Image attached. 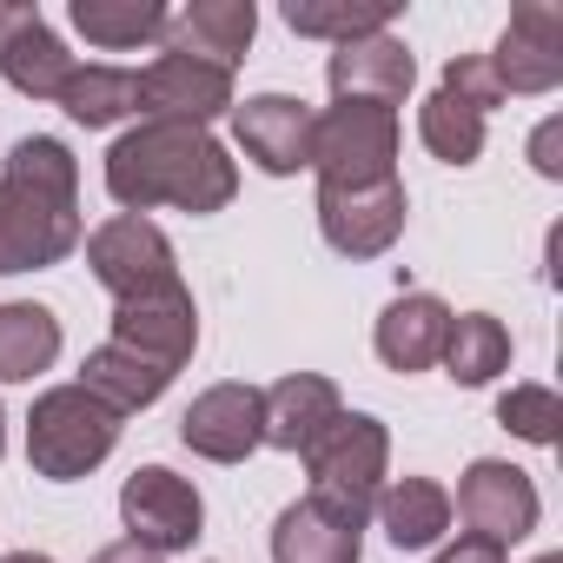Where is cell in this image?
<instances>
[{"label":"cell","instance_id":"19","mask_svg":"<svg viewBox=\"0 0 563 563\" xmlns=\"http://www.w3.org/2000/svg\"><path fill=\"white\" fill-rule=\"evenodd\" d=\"M252 34H258L252 0H192L166 21V54H192V60L239 74V60L252 54Z\"/></svg>","mask_w":563,"mask_h":563},{"label":"cell","instance_id":"13","mask_svg":"<svg viewBox=\"0 0 563 563\" xmlns=\"http://www.w3.org/2000/svg\"><path fill=\"white\" fill-rule=\"evenodd\" d=\"M80 60L67 54V41L47 27L41 8H27V0H0V80H8L14 93L27 100H60L67 74Z\"/></svg>","mask_w":563,"mask_h":563},{"label":"cell","instance_id":"8","mask_svg":"<svg viewBox=\"0 0 563 563\" xmlns=\"http://www.w3.org/2000/svg\"><path fill=\"white\" fill-rule=\"evenodd\" d=\"M120 523L153 556H173V550H192L206 537V497L192 477H179L166 464H140L120 484Z\"/></svg>","mask_w":563,"mask_h":563},{"label":"cell","instance_id":"5","mask_svg":"<svg viewBox=\"0 0 563 563\" xmlns=\"http://www.w3.org/2000/svg\"><path fill=\"white\" fill-rule=\"evenodd\" d=\"M398 113L372 100H332L312 120V173L319 186H385L398 179Z\"/></svg>","mask_w":563,"mask_h":563},{"label":"cell","instance_id":"2","mask_svg":"<svg viewBox=\"0 0 563 563\" xmlns=\"http://www.w3.org/2000/svg\"><path fill=\"white\" fill-rule=\"evenodd\" d=\"M87 239L80 219V159L54 133H27L0 159V278L47 272Z\"/></svg>","mask_w":563,"mask_h":563},{"label":"cell","instance_id":"1","mask_svg":"<svg viewBox=\"0 0 563 563\" xmlns=\"http://www.w3.org/2000/svg\"><path fill=\"white\" fill-rule=\"evenodd\" d=\"M107 192L120 212H225L239 192V159L212 140V126H173V120H140L113 140L107 153Z\"/></svg>","mask_w":563,"mask_h":563},{"label":"cell","instance_id":"29","mask_svg":"<svg viewBox=\"0 0 563 563\" xmlns=\"http://www.w3.org/2000/svg\"><path fill=\"white\" fill-rule=\"evenodd\" d=\"M497 424L523 444H556V424H563V398L550 385H510L497 398Z\"/></svg>","mask_w":563,"mask_h":563},{"label":"cell","instance_id":"7","mask_svg":"<svg viewBox=\"0 0 563 563\" xmlns=\"http://www.w3.org/2000/svg\"><path fill=\"white\" fill-rule=\"evenodd\" d=\"M451 517L464 523V537H484L497 550L523 543L543 517V497L530 484V471L504 464V457H471L464 477H457V497H451Z\"/></svg>","mask_w":563,"mask_h":563},{"label":"cell","instance_id":"6","mask_svg":"<svg viewBox=\"0 0 563 563\" xmlns=\"http://www.w3.org/2000/svg\"><path fill=\"white\" fill-rule=\"evenodd\" d=\"M80 245H87L93 278L113 292V306L186 286V278H179V258H173V239H166L153 219H140V212H113V219H100Z\"/></svg>","mask_w":563,"mask_h":563},{"label":"cell","instance_id":"30","mask_svg":"<svg viewBox=\"0 0 563 563\" xmlns=\"http://www.w3.org/2000/svg\"><path fill=\"white\" fill-rule=\"evenodd\" d=\"M451 100H464V107H477L484 120H490V107H504V87H497V74H490V60L484 54H457L451 67H444V80H438Z\"/></svg>","mask_w":563,"mask_h":563},{"label":"cell","instance_id":"10","mask_svg":"<svg viewBox=\"0 0 563 563\" xmlns=\"http://www.w3.org/2000/svg\"><path fill=\"white\" fill-rule=\"evenodd\" d=\"M484 60L497 74L504 100L510 93H523V100L556 93V80H563V8L556 0H523V8H510V21L497 34V54H484Z\"/></svg>","mask_w":563,"mask_h":563},{"label":"cell","instance_id":"26","mask_svg":"<svg viewBox=\"0 0 563 563\" xmlns=\"http://www.w3.org/2000/svg\"><path fill=\"white\" fill-rule=\"evenodd\" d=\"M438 365L464 391H477L497 372H510V332H504V319H490V312H451V332H444V358Z\"/></svg>","mask_w":563,"mask_h":563},{"label":"cell","instance_id":"21","mask_svg":"<svg viewBox=\"0 0 563 563\" xmlns=\"http://www.w3.org/2000/svg\"><path fill=\"white\" fill-rule=\"evenodd\" d=\"M372 517H378V530H385L391 550H431L451 530V490L438 477H391L378 490Z\"/></svg>","mask_w":563,"mask_h":563},{"label":"cell","instance_id":"34","mask_svg":"<svg viewBox=\"0 0 563 563\" xmlns=\"http://www.w3.org/2000/svg\"><path fill=\"white\" fill-rule=\"evenodd\" d=\"M0 563H54V556H41V550H14V556H0Z\"/></svg>","mask_w":563,"mask_h":563},{"label":"cell","instance_id":"22","mask_svg":"<svg viewBox=\"0 0 563 563\" xmlns=\"http://www.w3.org/2000/svg\"><path fill=\"white\" fill-rule=\"evenodd\" d=\"M74 385H80V391H93L107 411L133 418V411H146V405H159V398H166L173 372L107 339V345H93V352H87V365H80V378H74Z\"/></svg>","mask_w":563,"mask_h":563},{"label":"cell","instance_id":"18","mask_svg":"<svg viewBox=\"0 0 563 563\" xmlns=\"http://www.w3.org/2000/svg\"><path fill=\"white\" fill-rule=\"evenodd\" d=\"M365 556V517H345L319 497H299L272 523V563H358Z\"/></svg>","mask_w":563,"mask_h":563},{"label":"cell","instance_id":"17","mask_svg":"<svg viewBox=\"0 0 563 563\" xmlns=\"http://www.w3.org/2000/svg\"><path fill=\"white\" fill-rule=\"evenodd\" d=\"M339 411H345V398H339V385H332L325 372H292V378H278V385L258 391L265 444H272V451H292V457H306V451L319 444V431H325Z\"/></svg>","mask_w":563,"mask_h":563},{"label":"cell","instance_id":"28","mask_svg":"<svg viewBox=\"0 0 563 563\" xmlns=\"http://www.w3.org/2000/svg\"><path fill=\"white\" fill-rule=\"evenodd\" d=\"M418 140L444 166H477V153H484V113L464 107V100H451L444 87H431L424 107H418Z\"/></svg>","mask_w":563,"mask_h":563},{"label":"cell","instance_id":"15","mask_svg":"<svg viewBox=\"0 0 563 563\" xmlns=\"http://www.w3.org/2000/svg\"><path fill=\"white\" fill-rule=\"evenodd\" d=\"M113 345H126V352H140V358H153V365H166L179 378L192 365V352H199V306H192V292L173 286V292L113 306Z\"/></svg>","mask_w":563,"mask_h":563},{"label":"cell","instance_id":"31","mask_svg":"<svg viewBox=\"0 0 563 563\" xmlns=\"http://www.w3.org/2000/svg\"><path fill=\"white\" fill-rule=\"evenodd\" d=\"M556 153H563V120H543V126L530 133V166H537L543 179H563V159H556Z\"/></svg>","mask_w":563,"mask_h":563},{"label":"cell","instance_id":"23","mask_svg":"<svg viewBox=\"0 0 563 563\" xmlns=\"http://www.w3.org/2000/svg\"><path fill=\"white\" fill-rule=\"evenodd\" d=\"M54 107H60L74 126H87V133L120 126V120L140 113V74H133V67H113V60H87V67L67 74V87H60Z\"/></svg>","mask_w":563,"mask_h":563},{"label":"cell","instance_id":"33","mask_svg":"<svg viewBox=\"0 0 563 563\" xmlns=\"http://www.w3.org/2000/svg\"><path fill=\"white\" fill-rule=\"evenodd\" d=\"M87 563H166V556H153L146 543H133V537H120V543H107V550H93Z\"/></svg>","mask_w":563,"mask_h":563},{"label":"cell","instance_id":"24","mask_svg":"<svg viewBox=\"0 0 563 563\" xmlns=\"http://www.w3.org/2000/svg\"><path fill=\"white\" fill-rule=\"evenodd\" d=\"M60 358V319L34 299L0 306V385H34Z\"/></svg>","mask_w":563,"mask_h":563},{"label":"cell","instance_id":"9","mask_svg":"<svg viewBox=\"0 0 563 563\" xmlns=\"http://www.w3.org/2000/svg\"><path fill=\"white\" fill-rule=\"evenodd\" d=\"M405 219H411L405 179H385V186H319V232L345 258H385L405 239Z\"/></svg>","mask_w":563,"mask_h":563},{"label":"cell","instance_id":"3","mask_svg":"<svg viewBox=\"0 0 563 563\" xmlns=\"http://www.w3.org/2000/svg\"><path fill=\"white\" fill-rule=\"evenodd\" d=\"M120 431H126V418L107 411L93 391H80V385H47V391L34 398V411H27V464H34V477H47V484H80L87 471H100V464L113 457Z\"/></svg>","mask_w":563,"mask_h":563},{"label":"cell","instance_id":"35","mask_svg":"<svg viewBox=\"0 0 563 563\" xmlns=\"http://www.w3.org/2000/svg\"><path fill=\"white\" fill-rule=\"evenodd\" d=\"M0 457H8V411H0Z\"/></svg>","mask_w":563,"mask_h":563},{"label":"cell","instance_id":"14","mask_svg":"<svg viewBox=\"0 0 563 563\" xmlns=\"http://www.w3.org/2000/svg\"><path fill=\"white\" fill-rule=\"evenodd\" d=\"M140 113L173 126H212L219 113H232V74L192 54H159L153 67H140Z\"/></svg>","mask_w":563,"mask_h":563},{"label":"cell","instance_id":"11","mask_svg":"<svg viewBox=\"0 0 563 563\" xmlns=\"http://www.w3.org/2000/svg\"><path fill=\"white\" fill-rule=\"evenodd\" d=\"M312 107L299 93H252V100H232V140L239 153L272 173V179H292V173H312Z\"/></svg>","mask_w":563,"mask_h":563},{"label":"cell","instance_id":"36","mask_svg":"<svg viewBox=\"0 0 563 563\" xmlns=\"http://www.w3.org/2000/svg\"><path fill=\"white\" fill-rule=\"evenodd\" d=\"M530 563H563V556H556V550H543V556H530Z\"/></svg>","mask_w":563,"mask_h":563},{"label":"cell","instance_id":"27","mask_svg":"<svg viewBox=\"0 0 563 563\" xmlns=\"http://www.w3.org/2000/svg\"><path fill=\"white\" fill-rule=\"evenodd\" d=\"M391 0H286V27L299 41H365V34H385L391 27Z\"/></svg>","mask_w":563,"mask_h":563},{"label":"cell","instance_id":"16","mask_svg":"<svg viewBox=\"0 0 563 563\" xmlns=\"http://www.w3.org/2000/svg\"><path fill=\"white\" fill-rule=\"evenodd\" d=\"M325 80H332V100H372V107H405L411 87H418V60L411 47L385 27V34H365V41H345L332 47L325 60Z\"/></svg>","mask_w":563,"mask_h":563},{"label":"cell","instance_id":"20","mask_svg":"<svg viewBox=\"0 0 563 563\" xmlns=\"http://www.w3.org/2000/svg\"><path fill=\"white\" fill-rule=\"evenodd\" d=\"M444 332H451V306L438 292H398L378 312L372 345H378L385 372H431L444 358Z\"/></svg>","mask_w":563,"mask_h":563},{"label":"cell","instance_id":"25","mask_svg":"<svg viewBox=\"0 0 563 563\" xmlns=\"http://www.w3.org/2000/svg\"><path fill=\"white\" fill-rule=\"evenodd\" d=\"M67 21L87 34V47H100V54H133V47L166 41V21H173V14L159 8V0H74Z\"/></svg>","mask_w":563,"mask_h":563},{"label":"cell","instance_id":"12","mask_svg":"<svg viewBox=\"0 0 563 563\" xmlns=\"http://www.w3.org/2000/svg\"><path fill=\"white\" fill-rule=\"evenodd\" d=\"M179 444L206 464H245L258 444H265V418H258V385H206L186 418H179Z\"/></svg>","mask_w":563,"mask_h":563},{"label":"cell","instance_id":"4","mask_svg":"<svg viewBox=\"0 0 563 563\" xmlns=\"http://www.w3.org/2000/svg\"><path fill=\"white\" fill-rule=\"evenodd\" d=\"M306 477H312L306 497H319V504H332L345 517H372V504H378V490L391 477V431H385V418L339 411L319 431V444L306 451Z\"/></svg>","mask_w":563,"mask_h":563},{"label":"cell","instance_id":"32","mask_svg":"<svg viewBox=\"0 0 563 563\" xmlns=\"http://www.w3.org/2000/svg\"><path fill=\"white\" fill-rule=\"evenodd\" d=\"M431 563H504V550L497 543H484V537H457L451 550H438Z\"/></svg>","mask_w":563,"mask_h":563}]
</instances>
